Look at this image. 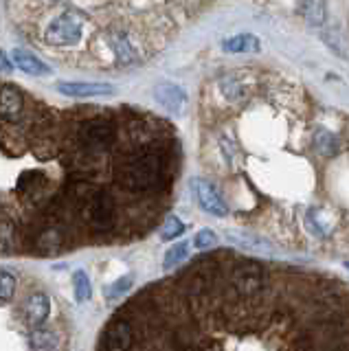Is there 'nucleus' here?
Listing matches in <instances>:
<instances>
[{
	"instance_id": "nucleus-1",
	"label": "nucleus",
	"mask_w": 349,
	"mask_h": 351,
	"mask_svg": "<svg viewBox=\"0 0 349 351\" xmlns=\"http://www.w3.org/2000/svg\"><path fill=\"white\" fill-rule=\"evenodd\" d=\"M163 162L154 152H141L130 156L117 171V182L128 191H149L160 180Z\"/></svg>"
},
{
	"instance_id": "nucleus-2",
	"label": "nucleus",
	"mask_w": 349,
	"mask_h": 351,
	"mask_svg": "<svg viewBox=\"0 0 349 351\" xmlns=\"http://www.w3.org/2000/svg\"><path fill=\"white\" fill-rule=\"evenodd\" d=\"M77 138L86 149H108L115 143V125L108 119H88L82 123Z\"/></svg>"
},
{
	"instance_id": "nucleus-3",
	"label": "nucleus",
	"mask_w": 349,
	"mask_h": 351,
	"mask_svg": "<svg viewBox=\"0 0 349 351\" xmlns=\"http://www.w3.org/2000/svg\"><path fill=\"white\" fill-rule=\"evenodd\" d=\"M80 38H82V20L73 14L60 16L47 29V42L53 44V47H71V44H77Z\"/></svg>"
},
{
	"instance_id": "nucleus-4",
	"label": "nucleus",
	"mask_w": 349,
	"mask_h": 351,
	"mask_svg": "<svg viewBox=\"0 0 349 351\" xmlns=\"http://www.w3.org/2000/svg\"><path fill=\"white\" fill-rule=\"evenodd\" d=\"M233 285L237 294L255 296L264 288V268H261L257 261H242L233 270Z\"/></svg>"
},
{
	"instance_id": "nucleus-5",
	"label": "nucleus",
	"mask_w": 349,
	"mask_h": 351,
	"mask_svg": "<svg viewBox=\"0 0 349 351\" xmlns=\"http://www.w3.org/2000/svg\"><path fill=\"white\" fill-rule=\"evenodd\" d=\"M88 222L95 230H110L115 224V200L106 191H99L88 202Z\"/></svg>"
},
{
	"instance_id": "nucleus-6",
	"label": "nucleus",
	"mask_w": 349,
	"mask_h": 351,
	"mask_svg": "<svg viewBox=\"0 0 349 351\" xmlns=\"http://www.w3.org/2000/svg\"><path fill=\"white\" fill-rule=\"evenodd\" d=\"M193 191H195V197H198V204L204 208L209 215H215V217H224L228 213V206L224 202V197L217 193L215 186L209 182V180H202V178H195L193 180Z\"/></svg>"
},
{
	"instance_id": "nucleus-7",
	"label": "nucleus",
	"mask_w": 349,
	"mask_h": 351,
	"mask_svg": "<svg viewBox=\"0 0 349 351\" xmlns=\"http://www.w3.org/2000/svg\"><path fill=\"white\" fill-rule=\"evenodd\" d=\"M132 327H130L125 321H115L112 325H108V329L104 332V340H101V351H128L132 347Z\"/></svg>"
},
{
	"instance_id": "nucleus-8",
	"label": "nucleus",
	"mask_w": 349,
	"mask_h": 351,
	"mask_svg": "<svg viewBox=\"0 0 349 351\" xmlns=\"http://www.w3.org/2000/svg\"><path fill=\"white\" fill-rule=\"evenodd\" d=\"M154 97L167 112L182 114L184 108H187V95H184V90L176 84H158L154 88Z\"/></svg>"
},
{
	"instance_id": "nucleus-9",
	"label": "nucleus",
	"mask_w": 349,
	"mask_h": 351,
	"mask_svg": "<svg viewBox=\"0 0 349 351\" xmlns=\"http://www.w3.org/2000/svg\"><path fill=\"white\" fill-rule=\"evenodd\" d=\"M58 90L69 97H101V95H112L115 86L99 84V82H60Z\"/></svg>"
},
{
	"instance_id": "nucleus-10",
	"label": "nucleus",
	"mask_w": 349,
	"mask_h": 351,
	"mask_svg": "<svg viewBox=\"0 0 349 351\" xmlns=\"http://www.w3.org/2000/svg\"><path fill=\"white\" fill-rule=\"evenodd\" d=\"M23 93L16 86H3V95H0V114L5 121H16V117L23 112Z\"/></svg>"
},
{
	"instance_id": "nucleus-11",
	"label": "nucleus",
	"mask_w": 349,
	"mask_h": 351,
	"mask_svg": "<svg viewBox=\"0 0 349 351\" xmlns=\"http://www.w3.org/2000/svg\"><path fill=\"white\" fill-rule=\"evenodd\" d=\"M25 314H27V321L31 325H42L49 318L51 314V303L47 299V294L36 292L29 296V301L25 305Z\"/></svg>"
},
{
	"instance_id": "nucleus-12",
	"label": "nucleus",
	"mask_w": 349,
	"mask_h": 351,
	"mask_svg": "<svg viewBox=\"0 0 349 351\" xmlns=\"http://www.w3.org/2000/svg\"><path fill=\"white\" fill-rule=\"evenodd\" d=\"M14 64L18 66L20 71H25L27 75L42 77V75H49L51 73V69H49L45 62H40L36 55H31L27 51H20V49L14 51Z\"/></svg>"
},
{
	"instance_id": "nucleus-13",
	"label": "nucleus",
	"mask_w": 349,
	"mask_h": 351,
	"mask_svg": "<svg viewBox=\"0 0 349 351\" xmlns=\"http://www.w3.org/2000/svg\"><path fill=\"white\" fill-rule=\"evenodd\" d=\"M222 49L228 53H257L259 51V40L250 33H242V36H233L222 42Z\"/></svg>"
},
{
	"instance_id": "nucleus-14",
	"label": "nucleus",
	"mask_w": 349,
	"mask_h": 351,
	"mask_svg": "<svg viewBox=\"0 0 349 351\" xmlns=\"http://www.w3.org/2000/svg\"><path fill=\"white\" fill-rule=\"evenodd\" d=\"M108 44H110V49L115 51V55L119 58V62H132L136 58V53L132 49V44H130V40L123 36V33H108Z\"/></svg>"
},
{
	"instance_id": "nucleus-15",
	"label": "nucleus",
	"mask_w": 349,
	"mask_h": 351,
	"mask_svg": "<svg viewBox=\"0 0 349 351\" xmlns=\"http://www.w3.org/2000/svg\"><path fill=\"white\" fill-rule=\"evenodd\" d=\"M301 14L314 27L325 22V0H301Z\"/></svg>"
},
{
	"instance_id": "nucleus-16",
	"label": "nucleus",
	"mask_w": 349,
	"mask_h": 351,
	"mask_svg": "<svg viewBox=\"0 0 349 351\" xmlns=\"http://www.w3.org/2000/svg\"><path fill=\"white\" fill-rule=\"evenodd\" d=\"M228 237H231V241H235L237 246H242V248H250V250H261V248H270L268 241L264 239H259L255 235H250V233H228Z\"/></svg>"
},
{
	"instance_id": "nucleus-17",
	"label": "nucleus",
	"mask_w": 349,
	"mask_h": 351,
	"mask_svg": "<svg viewBox=\"0 0 349 351\" xmlns=\"http://www.w3.org/2000/svg\"><path fill=\"white\" fill-rule=\"evenodd\" d=\"M73 285H75V296H77V301H88L91 294H93V288H91V279L88 274L84 270H77L73 274Z\"/></svg>"
},
{
	"instance_id": "nucleus-18",
	"label": "nucleus",
	"mask_w": 349,
	"mask_h": 351,
	"mask_svg": "<svg viewBox=\"0 0 349 351\" xmlns=\"http://www.w3.org/2000/svg\"><path fill=\"white\" fill-rule=\"evenodd\" d=\"M36 244H38V248H42V250H58V248L64 244V239H62V235L58 233V230L47 228V230H42V233L38 235Z\"/></svg>"
},
{
	"instance_id": "nucleus-19",
	"label": "nucleus",
	"mask_w": 349,
	"mask_h": 351,
	"mask_svg": "<svg viewBox=\"0 0 349 351\" xmlns=\"http://www.w3.org/2000/svg\"><path fill=\"white\" fill-rule=\"evenodd\" d=\"M184 233V226L182 222L176 217V215H169L165 219V224H163L160 228V239H165V241H171V239H176Z\"/></svg>"
},
{
	"instance_id": "nucleus-20",
	"label": "nucleus",
	"mask_w": 349,
	"mask_h": 351,
	"mask_svg": "<svg viewBox=\"0 0 349 351\" xmlns=\"http://www.w3.org/2000/svg\"><path fill=\"white\" fill-rule=\"evenodd\" d=\"M189 255V244H176V246H171L167 250V255H165V268H176L178 263H182L184 259H187Z\"/></svg>"
},
{
	"instance_id": "nucleus-21",
	"label": "nucleus",
	"mask_w": 349,
	"mask_h": 351,
	"mask_svg": "<svg viewBox=\"0 0 349 351\" xmlns=\"http://www.w3.org/2000/svg\"><path fill=\"white\" fill-rule=\"evenodd\" d=\"M314 145H316V149H319L321 154H325V156H330V154L336 152V138L330 134V132L319 130V132L314 134Z\"/></svg>"
},
{
	"instance_id": "nucleus-22",
	"label": "nucleus",
	"mask_w": 349,
	"mask_h": 351,
	"mask_svg": "<svg viewBox=\"0 0 349 351\" xmlns=\"http://www.w3.org/2000/svg\"><path fill=\"white\" fill-rule=\"evenodd\" d=\"M53 345H56V334L49 329H36L31 334V347L34 349H51Z\"/></svg>"
},
{
	"instance_id": "nucleus-23",
	"label": "nucleus",
	"mask_w": 349,
	"mask_h": 351,
	"mask_svg": "<svg viewBox=\"0 0 349 351\" xmlns=\"http://www.w3.org/2000/svg\"><path fill=\"white\" fill-rule=\"evenodd\" d=\"M193 246L200 248V250H209V248H215L217 246V235L213 233L211 228H202L198 235L193 239Z\"/></svg>"
},
{
	"instance_id": "nucleus-24",
	"label": "nucleus",
	"mask_w": 349,
	"mask_h": 351,
	"mask_svg": "<svg viewBox=\"0 0 349 351\" xmlns=\"http://www.w3.org/2000/svg\"><path fill=\"white\" fill-rule=\"evenodd\" d=\"M14 290H16V279L7 270H3V274H0V296H3V303L12 301Z\"/></svg>"
},
{
	"instance_id": "nucleus-25",
	"label": "nucleus",
	"mask_w": 349,
	"mask_h": 351,
	"mask_svg": "<svg viewBox=\"0 0 349 351\" xmlns=\"http://www.w3.org/2000/svg\"><path fill=\"white\" fill-rule=\"evenodd\" d=\"M130 285H132V277H130V274H128V277H121L119 281H115L112 288H108V292H106L108 299H117L119 294H123V292L130 290Z\"/></svg>"
},
{
	"instance_id": "nucleus-26",
	"label": "nucleus",
	"mask_w": 349,
	"mask_h": 351,
	"mask_svg": "<svg viewBox=\"0 0 349 351\" xmlns=\"http://www.w3.org/2000/svg\"><path fill=\"white\" fill-rule=\"evenodd\" d=\"M53 3H56V0H53Z\"/></svg>"
}]
</instances>
